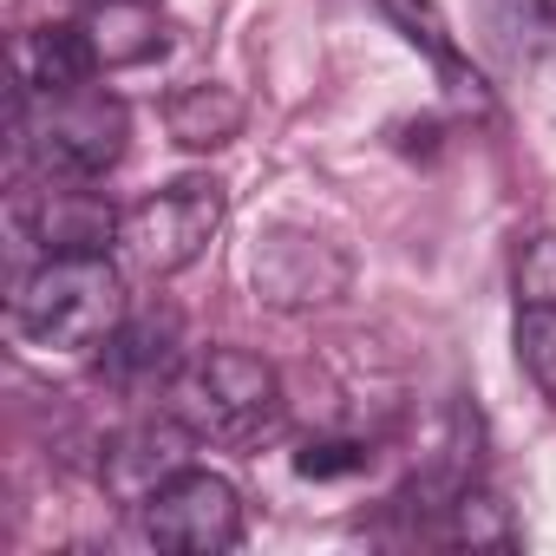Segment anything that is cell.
<instances>
[{
    "label": "cell",
    "instance_id": "cell-2",
    "mask_svg": "<svg viewBox=\"0 0 556 556\" xmlns=\"http://www.w3.org/2000/svg\"><path fill=\"white\" fill-rule=\"evenodd\" d=\"M125 315L131 302L112 255H40V268L21 275V289L8 302L14 341L40 354H92L112 341Z\"/></svg>",
    "mask_w": 556,
    "mask_h": 556
},
{
    "label": "cell",
    "instance_id": "cell-15",
    "mask_svg": "<svg viewBox=\"0 0 556 556\" xmlns=\"http://www.w3.org/2000/svg\"><path fill=\"white\" fill-rule=\"evenodd\" d=\"M439 536H445V543H465V549H510V543H517V523H510V510H504L497 491L465 484V491L439 510Z\"/></svg>",
    "mask_w": 556,
    "mask_h": 556
},
{
    "label": "cell",
    "instance_id": "cell-12",
    "mask_svg": "<svg viewBox=\"0 0 556 556\" xmlns=\"http://www.w3.org/2000/svg\"><path fill=\"white\" fill-rule=\"evenodd\" d=\"M99 53H92V34L86 21H53V27H34L14 53V79L21 86H40V92H66V86H86L99 79Z\"/></svg>",
    "mask_w": 556,
    "mask_h": 556
},
{
    "label": "cell",
    "instance_id": "cell-4",
    "mask_svg": "<svg viewBox=\"0 0 556 556\" xmlns=\"http://www.w3.org/2000/svg\"><path fill=\"white\" fill-rule=\"evenodd\" d=\"M223 210H229V197H223L216 177H177V184H164V190H151L144 203L125 210L118 249L131 255V268L164 282V275H184L216 242Z\"/></svg>",
    "mask_w": 556,
    "mask_h": 556
},
{
    "label": "cell",
    "instance_id": "cell-10",
    "mask_svg": "<svg viewBox=\"0 0 556 556\" xmlns=\"http://www.w3.org/2000/svg\"><path fill=\"white\" fill-rule=\"evenodd\" d=\"M380 14L406 34V47H413V53H426V60H432V73H439V86H445V99H452L458 112L491 118V86L478 79V66H465V53H458V40H452V27L439 21L432 0H380Z\"/></svg>",
    "mask_w": 556,
    "mask_h": 556
},
{
    "label": "cell",
    "instance_id": "cell-11",
    "mask_svg": "<svg viewBox=\"0 0 556 556\" xmlns=\"http://www.w3.org/2000/svg\"><path fill=\"white\" fill-rule=\"evenodd\" d=\"M79 21H86L92 53H99L105 73H131V66H151V60L170 53V21L151 0H92Z\"/></svg>",
    "mask_w": 556,
    "mask_h": 556
},
{
    "label": "cell",
    "instance_id": "cell-7",
    "mask_svg": "<svg viewBox=\"0 0 556 556\" xmlns=\"http://www.w3.org/2000/svg\"><path fill=\"white\" fill-rule=\"evenodd\" d=\"M14 223L40 255H105L125 229L112 197H99L92 184H53V177L14 197Z\"/></svg>",
    "mask_w": 556,
    "mask_h": 556
},
{
    "label": "cell",
    "instance_id": "cell-13",
    "mask_svg": "<svg viewBox=\"0 0 556 556\" xmlns=\"http://www.w3.org/2000/svg\"><path fill=\"white\" fill-rule=\"evenodd\" d=\"M478 34L504 66L530 73L556 60V0H478Z\"/></svg>",
    "mask_w": 556,
    "mask_h": 556
},
{
    "label": "cell",
    "instance_id": "cell-6",
    "mask_svg": "<svg viewBox=\"0 0 556 556\" xmlns=\"http://www.w3.org/2000/svg\"><path fill=\"white\" fill-rule=\"evenodd\" d=\"M249 282L268 308L282 315H302V308H321L334 302L348 282H354V262L341 242L315 236V229H295V223H275L268 236H255V255H249Z\"/></svg>",
    "mask_w": 556,
    "mask_h": 556
},
{
    "label": "cell",
    "instance_id": "cell-16",
    "mask_svg": "<svg viewBox=\"0 0 556 556\" xmlns=\"http://www.w3.org/2000/svg\"><path fill=\"white\" fill-rule=\"evenodd\" d=\"M517 367L543 400H556V295H517Z\"/></svg>",
    "mask_w": 556,
    "mask_h": 556
},
{
    "label": "cell",
    "instance_id": "cell-3",
    "mask_svg": "<svg viewBox=\"0 0 556 556\" xmlns=\"http://www.w3.org/2000/svg\"><path fill=\"white\" fill-rule=\"evenodd\" d=\"M164 413H177L197 445L249 452V445L282 432L289 400H282V374H275L262 354H249V348H203L170 380V406Z\"/></svg>",
    "mask_w": 556,
    "mask_h": 556
},
{
    "label": "cell",
    "instance_id": "cell-14",
    "mask_svg": "<svg viewBox=\"0 0 556 556\" xmlns=\"http://www.w3.org/2000/svg\"><path fill=\"white\" fill-rule=\"evenodd\" d=\"M164 125L184 151H223L236 131H242V92L216 86V79H197L184 92H170L164 105Z\"/></svg>",
    "mask_w": 556,
    "mask_h": 556
},
{
    "label": "cell",
    "instance_id": "cell-9",
    "mask_svg": "<svg viewBox=\"0 0 556 556\" xmlns=\"http://www.w3.org/2000/svg\"><path fill=\"white\" fill-rule=\"evenodd\" d=\"M177 374H184V328L170 308H131L99 348V380L112 393H151V387L170 393Z\"/></svg>",
    "mask_w": 556,
    "mask_h": 556
},
{
    "label": "cell",
    "instance_id": "cell-5",
    "mask_svg": "<svg viewBox=\"0 0 556 556\" xmlns=\"http://www.w3.org/2000/svg\"><path fill=\"white\" fill-rule=\"evenodd\" d=\"M138 523H144V543H151V549H170V556H216V549H236V543H242V491H236L223 471L184 465L170 484H157V491L138 504Z\"/></svg>",
    "mask_w": 556,
    "mask_h": 556
},
{
    "label": "cell",
    "instance_id": "cell-1",
    "mask_svg": "<svg viewBox=\"0 0 556 556\" xmlns=\"http://www.w3.org/2000/svg\"><path fill=\"white\" fill-rule=\"evenodd\" d=\"M131 144V112L105 86L40 92L14 79V157L53 184H99Z\"/></svg>",
    "mask_w": 556,
    "mask_h": 556
},
{
    "label": "cell",
    "instance_id": "cell-18",
    "mask_svg": "<svg viewBox=\"0 0 556 556\" xmlns=\"http://www.w3.org/2000/svg\"><path fill=\"white\" fill-rule=\"evenodd\" d=\"M79 8H92V0H79Z\"/></svg>",
    "mask_w": 556,
    "mask_h": 556
},
{
    "label": "cell",
    "instance_id": "cell-17",
    "mask_svg": "<svg viewBox=\"0 0 556 556\" xmlns=\"http://www.w3.org/2000/svg\"><path fill=\"white\" fill-rule=\"evenodd\" d=\"M367 465H374V445L354 432H315L295 445V478L308 484H341V478H361Z\"/></svg>",
    "mask_w": 556,
    "mask_h": 556
},
{
    "label": "cell",
    "instance_id": "cell-8",
    "mask_svg": "<svg viewBox=\"0 0 556 556\" xmlns=\"http://www.w3.org/2000/svg\"><path fill=\"white\" fill-rule=\"evenodd\" d=\"M190 432H184V419L177 413H164V419H131V426H118V432H105L99 439V484H105V497H118V504H144L157 484H170L184 465H190Z\"/></svg>",
    "mask_w": 556,
    "mask_h": 556
}]
</instances>
